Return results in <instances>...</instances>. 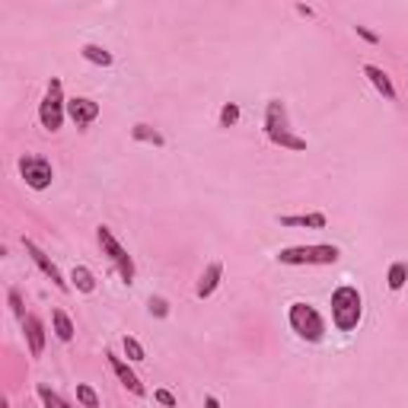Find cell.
Segmentation results:
<instances>
[{
    "label": "cell",
    "mask_w": 408,
    "mask_h": 408,
    "mask_svg": "<svg viewBox=\"0 0 408 408\" xmlns=\"http://www.w3.org/2000/svg\"><path fill=\"white\" fill-rule=\"evenodd\" d=\"M364 316V297L357 294V287L345 284L332 294V322L338 332H354Z\"/></svg>",
    "instance_id": "cell-1"
},
{
    "label": "cell",
    "mask_w": 408,
    "mask_h": 408,
    "mask_svg": "<svg viewBox=\"0 0 408 408\" xmlns=\"http://www.w3.org/2000/svg\"><path fill=\"white\" fill-rule=\"evenodd\" d=\"M287 322H291V329L303 341H312V345H316V341L325 338V319L319 316V310L312 303H303V300L291 303V310H287Z\"/></svg>",
    "instance_id": "cell-2"
},
{
    "label": "cell",
    "mask_w": 408,
    "mask_h": 408,
    "mask_svg": "<svg viewBox=\"0 0 408 408\" xmlns=\"http://www.w3.org/2000/svg\"><path fill=\"white\" fill-rule=\"evenodd\" d=\"M338 246H287L277 252L281 265H335L338 262Z\"/></svg>",
    "instance_id": "cell-3"
},
{
    "label": "cell",
    "mask_w": 408,
    "mask_h": 408,
    "mask_svg": "<svg viewBox=\"0 0 408 408\" xmlns=\"http://www.w3.org/2000/svg\"><path fill=\"white\" fill-rule=\"evenodd\" d=\"M64 115H67V99H64V86L58 77L48 80V93H45L42 105H39V121H42L45 131L55 134L64 125Z\"/></svg>",
    "instance_id": "cell-4"
},
{
    "label": "cell",
    "mask_w": 408,
    "mask_h": 408,
    "mask_svg": "<svg viewBox=\"0 0 408 408\" xmlns=\"http://www.w3.org/2000/svg\"><path fill=\"white\" fill-rule=\"evenodd\" d=\"M96 239H99V246H103V252L109 256V262L115 265V271L121 275V281L131 284L134 281V262H131V256L121 249V242L112 236V230L109 227H99L96 230Z\"/></svg>",
    "instance_id": "cell-5"
},
{
    "label": "cell",
    "mask_w": 408,
    "mask_h": 408,
    "mask_svg": "<svg viewBox=\"0 0 408 408\" xmlns=\"http://www.w3.org/2000/svg\"><path fill=\"white\" fill-rule=\"evenodd\" d=\"M20 176L26 179L29 188L42 192V188L51 185V179H55V169H51V163L45 157H22L20 159Z\"/></svg>",
    "instance_id": "cell-6"
},
{
    "label": "cell",
    "mask_w": 408,
    "mask_h": 408,
    "mask_svg": "<svg viewBox=\"0 0 408 408\" xmlns=\"http://www.w3.org/2000/svg\"><path fill=\"white\" fill-rule=\"evenodd\" d=\"M22 249H26V252H29V258H32V262H35V265H39V271H42V275H45V277H48V281H51V284H55L58 291H64V294H67V291H70V284H67V281H64V275H61V271H58V265H55V262H51V258H48V256H45V252H42V249H39V246H35V242H32V239H26V236H22Z\"/></svg>",
    "instance_id": "cell-7"
},
{
    "label": "cell",
    "mask_w": 408,
    "mask_h": 408,
    "mask_svg": "<svg viewBox=\"0 0 408 408\" xmlns=\"http://www.w3.org/2000/svg\"><path fill=\"white\" fill-rule=\"evenodd\" d=\"M67 115L77 128H86L99 118V103H93L86 96H74V99H67Z\"/></svg>",
    "instance_id": "cell-8"
},
{
    "label": "cell",
    "mask_w": 408,
    "mask_h": 408,
    "mask_svg": "<svg viewBox=\"0 0 408 408\" xmlns=\"http://www.w3.org/2000/svg\"><path fill=\"white\" fill-rule=\"evenodd\" d=\"M105 357H109V367H112V370H115L118 383H121V386H125L128 393H134V395H138V399H144V395H147V389H144V383L138 380V374H134L131 367H128L125 360L118 357V354H112V351L105 354Z\"/></svg>",
    "instance_id": "cell-9"
},
{
    "label": "cell",
    "mask_w": 408,
    "mask_h": 408,
    "mask_svg": "<svg viewBox=\"0 0 408 408\" xmlns=\"http://www.w3.org/2000/svg\"><path fill=\"white\" fill-rule=\"evenodd\" d=\"M22 332H26V341H29V354L32 357H42L45 351V322L35 312H29L26 319H22Z\"/></svg>",
    "instance_id": "cell-10"
},
{
    "label": "cell",
    "mask_w": 408,
    "mask_h": 408,
    "mask_svg": "<svg viewBox=\"0 0 408 408\" xmlns=\"http://www.w3.org/2000/svg\"><path fill=\"white\" fill-rule=\"evenodd\" d=\"M284 131H291V128H287V105H284L281 99H271V103L265 105V134L275 138V134H284Z\"/></svg>",
    "instance_id": "cell-11"
},
{
    "label": "cell",
    "mask_w": 408,
    "mask_h": 408,
    "mask_svg": "<svg viewBox=\"0 0 408 408\" xmlns=\"http://www.w3.org/2000/svg\"><path fill=\"white\" fill-rule=\"evenodd\" d=\"M221 277H223V262H211L208 268H204V275H201L198 287H195V297H198V300H208L211 294L221 287Z\"/></svg>",
    "instance_id": "cell-12"
},
{
    "label": "cell",
    "mask_w": 408,
    "mask_h": 408,
    "mask_svg": "<svg viewBox=\"0 0 408 408\" xmlns=\"http://www.w3.org/2000/svg\"><path fill=\"white\" fill-rule=\"evenodd\" d=\"M364 77L370 80V84L376 86V93H383V99H389V103H395V86L393 80H389V74L383 67H376V64H364Z\"/></svg>",
    "instance_id": "cell-13"
},
{
    "label": "cell",
    "mask_w": 408,
    "mask_h": 408,
    "mask_svg": "<svg viewBox=\"0 0 408 408\" xmlns=\"http://www.w3.org/2000/svg\"><path fill=\"white\" fill-rule=\"evenodd\" d=\"M277 223H281V227H310V230H322L325 223V214H284V217H277Z\"/></svg>",
    "instance_id": "cell-14"
},
{
    "label": "cell",
    "mask_w": 408,
    "mask_h": 408,
    "mask_svg": "<svg viewBox=\"0 0 408 408\" xmlns=\"http://www.w3.org/2000/svg\"><path fill=\"white\" fill-rule=\"evenodd\" d=\"M131 138L138 140V144H153V147H166V138H163V134L157 131V128L153 125H144V121H140V125H134L131 128Z\"/></svg>",
    "instance_id": "cell-15"
},
{
    "label": "cell",
    "mask_w": 408,
    "mask_h": 408,
    "mask_svg": "<svg viewBox=\"0 0 408 408\" xmlns=\"http://www.w3.org/2000/svg\"><path fill=\"white\" fill-rule=\"evenodd\" d=\"M70 281H74V287L80 294H93V291H96V277H93V271L86 268V265H77V268L70 271Z\"/></svg>",
    "instance_id": "cell-16"
},
{
    "label": "cell",
    "mask_w": 408,
    "mask_h": 408,
    "mask_svg": "<svg viewBox=\"0 0 408 408\" xmlns=\"http://www.w3.org/2000/svg\"><path fill=\"white\" fill-rule=\"evenodd\" d=\"M80 55H84V61L96 64V67H112V51H105L103 45H84Z\"/></svg>",
    "instance_id": "cell-17"
},
{
    "label": "cell",
    "mask_w": 408,
    "mask_h": 408,
    "mask_svg": "<svg viewBox=\"0 0 408 408\" xmlns=\"http://www.w3.org/2000/svg\"><path fill=\"white\" fill-rule=\"evenodd\" d=\"M51 322H55V335L61 341H74V322H70V316L64 310H55L51 312Z\"/></svg>",
    "instance_id": "cell-18"
},
{
    "label": "cell",
    "mask_w": 408,
    "mask_h": 408,
    "mask_svg": "<svg viewBox=\"0 0 408 408\" xmlns=\"http://www.w3.org/2000/svg\"><path fill=\"white\" fill-rule=\"evenodd\" d=\"M408 281V265L405 262H393L389 265V275H386V284H389V291H402Z\"/></svg>",
    "instance_id": "cell-19"
},
{
    "label": "cell",
    "mask_w": 408,
    "mask_h": 408,
    "mask_svg": "<svg viewBox=\"0 0 408 408\" xmlns=\"http://www.w3.org/2000/svg\"><path fill=\"white\" fill-rule=\"evenodd\" d=\"M35 393H39V399H42L45 408H70V402L61 399V395H58L51 386H45V383H39V389H35Z\"/></svg>",
    "instance_id": "cell-20"
},
{
    "label": "cell",
    "mask_w": 408,
    "mask_h": 408,
    "mask_svg": "<svg viewBox=\"0 0 408 408\" xmlns=\"http://www.w3.org/2000/svg\"><path fill=\"white\" fill-rule=\"evenodd\" d=\"M271 144H277V147H287V150H306V140L303 138H297L294 131H284V134H275V138H268Z\"/></svg>",
    "instance_id": "cell-21"
},
{
    "label": "cell",
    "mask_w": 408,
    "mask_h": 408,
    "mask_svg": "<svg viewBox=\"0 0 408 408\" xmlns=\"http://www.w3.org/2000/svg\"><path fill=\"white\" fill-rule=\"evenodd\" d=\"M77 402H80L84 408H99V395H96V389L86 386V383H80V386H77Z\"/></svg>",
    "instance_id": "cell-22"
},
{
    "label": "cell",
    "mask_w": 408,
    "mask_h": 408,
    "mask_svg": "<svg viewBox=\"0 0 408 408\" xmlns=\"http://www.w3.org/2000/svg\"><path fill=\"white\" fill-rule=\"evenodd\" d=\"M121 345H125V354H128V360H131V364H140V360L147 357L144 345H140L138 338H131V335H125V341H121Z\"/></svg>",
    "instance_id": "cell-23"
},
{
    "label": "cell",
    "mask_w": 408,
    "mask_h": 408,
    "mask_svg": "<svg viewBox=\"0 0 408 408\" xmlns=\"http://www.w3.org/2000/svg\"><path fill=\"white\" fill-rule=\"evenodd\" d=\"M236 121H239V105L236 103H227L221 109V128H233Z\"/></svg>",
    "instance_id": "cell-24"
},
{
    "label": "cell",
    "mask_w": 408,
    "mask_h": 408,
    "mask_svg": "<svg viewBox=\"0 0 408 408\" xmlns=\"http://www.w3.org/2000/svg\"><path fill=\"white\" fill-rule=\"evenodd\" d=\"M147 310H150V316H157V319H166V316H169V303H166L163 297H150Z\"/></svg>",
    "instance_id": "cell-25"
},
{
    "label": "cell",
    "mask_w": 408,
    "mask_h": 408,
    "mask_svg": "<svg viewBox=\"0 0 408 408\" xmlns=\"http://www.w3.org/2000/svg\"><path fill=\"white\" fill-rule=\"evenodd\" d=\"M10 306H13V312H16V319H20V322L29 316V312L22 310V297H20V291H10Z\"/></svg>",
    "instance_id": "cell-26"
},
{
    "label": "cell",
    "mask_w": 408,
    "mask_h": 408,
    "mask_svg": "<svg viewBox=\"0 0 408 408\" xmlns=\"http://www.w3.org/2000/svg\"><path fill=\"white\" fill-rule=\"evenodd\" d=\"M153 399H157L159 405H166V408H176V395L169 393V389H157V393H153Z\"/></svg>",
    "instance_id": "cell-27"
},
{
    "label": "cell",
    "mask_w": 408,
    "mask_h": 408,
    "mask_svg": "<svg viewBox=\"0 0 408 408\" xmlns=\"http://www.w3.org/2000/svg\"><path fill=\"white\" fill-rule=\"evenodd\" d=\"M354 29H357V35H360V39H364V42L380 45V35H376V32H370V29H367V26H354Z\"/></svg>",
    "instance_id": "cell-28"
},
{
    "label": "cell",
    "mask_w": 408,
    "mask_h": 408,
    "mask_svg": "<svg viewBox=\"0 0 408 408\" xmlns=\"http://www.w3.org/2000/svg\"><path fill=\"white\" fill-rule=\"evenodd\" d=\"M204 408H221V402H217L214 395H204Z\"/></svg>",
    "instance_id": "cell-29"
},
{
    "label": "cell",
    "mask_w": 408,
    "mask_h": 408,
    "mask_svg": "<svg viewBox=\"0 0 408 408\" xmlns=\"http://www.w3.org/2000/svg\"><path fill=\"white\" fill-rule=\"evenodd\" d=\"M297 13L300 16H312V7H306V4H297Z\"/></svg>",
    "instance_id": "cell-30"
},
{
    "label": "cell",
    "mask_w": 408,
    "mask_h": 408,
    "mask_svg": "<svg viewBox=\"0 0 408 408\" xmlns=\"http://www.w3.org/2000/svg\"><path fill=\"white\" fill-rule=\"evenodd\" d=\"M0 408H10V405H7V402H4V405H0Z\"/></svg>",
    "instance_id": "cell-31"
}]
</instances>
